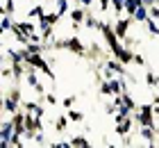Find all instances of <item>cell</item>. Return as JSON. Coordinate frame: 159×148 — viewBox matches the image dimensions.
Wrapping results in <instances>:
<instances>
[{
	"label": "cell",
	"instance_id": "obj_1",
	"mask_svg": "<svg viewBox=\"0 0 159 148\" xmlns=\"http://www.w3.org/2000/svg\"><path fill=\"white\" fill-rule=\"evenodd\" d=\"M155 118H157V114H155V103L139 105V109L134 112V121H136L139 128H141V125H157Z\"/></svg>",
	"mask_w": 159,
	"mask_h": 148
},
{
	"label": "cell",
	"instance_id": "obj_2",
	"mask_svg": "<svg viewBox=\"0 0 159 148\" xmlns=\"http://www.w3.org/2000/svg\"><path fill=\"white\" fill-rule=\"evenodd\" d=\"M66 50H68V53H73V55H77V57H86V46L80 41V36L75 32L70 36H66Z\"/></svg>",
	"mask_w": 159,
	"mask_h": 148
},
{
	"label": "cell",
	"instance_id": "obj_3",
	"mask_svg": "<svg viewBox=\"0 0 159 148\" xmlns=\"http://www.w3.org/2000/svg\"><path fill=\"white\" fill-rule=\"evenodd\" d=\"M136 109H139V105H136V100L129 96V91H123L120 93V105H118V112L123 114H134Z\"/></svg>",
	"mask_w": 159,
	"mask_h": 148
},
{
	"label": "cell",
	"instance_id": "obj_4",
	"mask_svg": "<svg viewBox=\"0 0 159 148\" xmlns=\"http://www.w3.org/2000/svg\"><path fill=\"white\" fill-rule=\"evenodd\" d=\"M111 55L116 57V59H120V62L125 64V66H127V64H134V50L129 48V46H125V43H120V46L114 50Z\"/></svg>",
	"mask_w": 159,
	"mask_h": 148
},
{
	"label": "cell",
	"instance_id": "obj_5",
	"mask_svg": "<svg viewBox=\"0 0 159 148\" xmlns=\"http://www.w3.org/2000/svg\"><path fill=\"white\" fill-rule=\"evenodd\" d=\"M134 23V18L132 16H127V18H123V16H116V21H114V30H116V34L120 36V41L127 36L129 32V25Z\"/></svg>",
	"mask_w": 159,
	"mask_h": 148
},
{
	"label": "cell",
	"instance_id": "obj_6",
	"mask_svg": "<svg viewBox=\"0 0 159 148\" xmlns=\"http://www.w3.org/2000/svg\"><path fill=\"white\" fill-rule=\"evenodd\" d=\"M134 114H127L125 118H123V121H118L116 123V135L118 137H123V135H129V132L134 130Z\"/></svg>",
	"mask_w": 159,
	"mask_h": 148
},
{
	"label": "cell",
	"instance_id": "obj_7",
	"mask_svg": "<svg viewBox=\"0 0 159 148\" xmlns=\"http://www.w3.org/2000/svg\"><path fill=\"white\" fill-rule=\"evenodd\" d=\"M86 14H89V9L86 7H75V9H70V21L73 23H80V25H84V18H86Z\"/></svg>",
	"mask_w": 159,
	"mask_h": 148
},
{
	"label": "cell",
	"instance_id": "obj_8",
	"mask_svg": "<svg viewBox=\"0 0 159 148\" xmlns=\"http://www.w3.org/2000/svg\"><path fill=\"white\" fill-rule=\"evenodd\" d=\"M14 27L20 30V32H25V34H32V32H37V25H34V21H14Z\"/></svg>",
	"mask_w": 159,
	"mask_h": 148
},
{
	"label": "cell",
	"instance_id": "obj_9",
	"mask_svg": "<svg viewBox=\"0 0 159 148\" xmlns=\"http://www.w3.org/2000/svg\"><path fill=\"white\" fill-rule=\"evenodd\" d=\"M20 109V103H16L14 98H9V96H5V100H2V112L5 114H16Z\"/></svg>",
	"mask_w": 159,
	"mask_h": 148
},
{
	"label": "cell",
	"instance_id": "obj_10",
	"mask_svg": "<svg viewBox=\"0 0 159 148\" xmlns=\"http://www.w3.org/2000/svg\"><path fill=\"white\" fill-rule=\"evenodd\" d=\"M132 18H134V23H146V21L150 18V7H146V5H141L139 9L134 12V16H132Z\"/></svg>",
	"mask_w": 159,
	"mask_h": 148
},
{
	"label": "cell",
	"instance_id": "obj_11",
	"mask_svg": "<svg viewBox=\"0 0 159 148\" xmlns=\"http://www.w3.org/2000/svg\"><path fill=\"white\" fill-rule=\"evenodd\" d=\"M43 16H46V7L43 5H34L27 9V18H32V21H41Z\"/></svg>",
	"mask_w": 159,
	"mask_h": 148
},
{
	"label": "cell",
	"instance_id": "obj_12",
	"mask_svg": "<svg viewBox=\"0 0 159 148\" xmlns=\"http://www.w3.org/2000/svg\"><path fill=\"white\" fill-rule=\"evenodd\" d=\"M59 18H61V14L59 12H46V16H43L41 21H39V23H48V25H57V23H59Z\"/></svg>",
	"mask_w": 159,
	"mask_h": 148
},
{
	"label": "cell",
	"instance_id": "obj_13",
	"mask_svg": "<svg viewBox=\"0 0 159 148\" xmlns=\"http://www.w3.org/2000/svg\"><path fill=\"white\" fill-rule=\"evenodd\" d=\"M100 23H102V21L96 18L91 12L86 14V18H84V27H86V30H100Z\"/></svg>",
	"mask_w": 159,
	"mask_h": 148
},
{
	"label": "cell",
	"instance_id": "obj_14",
	"mask_svg": "<svg viewBox=\"0 0 159 148\" xmlns=\"http://www.w3.org/2000/svg\"><path fill=\"white\" fill-rule=\"evenodd\" d=\"M143 27L148 30V34H150V36H159V21H155V18H148L146 23H143Z\"/></svg>",
	"mask_w": 159,
	"mask_h": 148
},
{
	"label": "cell",
	"instance_id": "obj_15",
	"mask_svg": "<svg viewBox=\"0 0 159 148\" xmlns=\"http://www.w3.org/2000/svg\"><path fill=\"white\" fill-rule=\"evenodd\" d=\"M11 27H14V18L9 14H2V18H0V30H2V34L11 32Z\"/></svg>",
	"mask_w": 159,
	"mask_h": 148
},
{
	"label": "cell",
	"instance_id": "obj_16",
	"mask_svg": "<svg viewBox=\"0 0 159 148\" xmlns=\"http://www.w3.org/2000/svg\"><path fill=\"white\" fill-rule=\"evenodd\" d=\"M143 2L141 0H125V16H134V12L139 9Z\"/></svg>",
	"mask_w": 159,
	"mask_h": 148
},
{
	"label": "cell",
	"instance_id": "obj_17",
	"mask_svg": "<svg viewBox=\"0 0 159 148\" xmlns=\"http://www.w3.org/2000/svg\"><path fill=\"white\" fill-rule=\"evenodd\" d=\"M14 135V125L11 121H5L2 123V128H0V139H5V141H9V137Z\"/></svg>",
	"mask_w": 159,
	"mask_h": 148
},
{
	"label": "cell",
	"instance_id": "obj_18",
	"mask_svg": "<svg viewBox=\"0 0 159 148\" xmlns=\"http://www.w3.org/2000/svg\"><path fill=\"white\" fill-rule=\"evenodd\" d=\"M25 82L30 84L32 89L39 84V75H37V69H27V73H25Z\"/></svg>",
	"mask_w": 159,
	"mask_h": 148
},
{
	"label": "cell",
	"instance_id": "obj_19",
	"mask_svg": "<svg viewBox=\"0 0 159 148\" xmlns=\"http://www.w3.org/2000/svg\"><path fill=\"white\" fill-rule=\"evenodd\" d=\"M70 144H73V148H89V139H86L84 135H80V137H70Z\"/></svg>",
	"mask_w": 159,
	"mask_h": 148
},
{
	"label": "cell",
	"instance_id": "obj_20",
	"mask_svg": "<svg viewBox=\"0 0 159 148\" xmlns=\"http://www.w3.org/2000/svg\"><path fill=\"white\" fill-rule=\"evenodd\" d=\"M68 123H70L68 114H66V116H59V118H57V121H55V130H57V132H66Z\"/></svg>",
	"mask_w": 159,
	"mask_h": 148
},
{
	"label": "cell",
	"instance_id": "obj_21",
	"mask_svg": "<svg viewBox=\"0 0 159 148\" xmlns=\"http://www.w3.org/2000/svg\"><path fill=\"white\" fill-rule=\"evenodd\" d=\"M5 96H9V98H14L16 103H23V91H20V89H18V82L14 84V87H11V89H9V91H7Z\"/></svg>",
	"mask_w": 159,
	"mask_h": 148
},
{
	"label": "cell",
	"instance_id": "obj_22",
	"mask_svg": "<svg viewBox=\"0 0 159 148\" xmlns=\"http://www.w3.org/2000/svg\"><path fill=\"white\" fill-rule=\"evenodd\" d=\"M66 114H68V118H70V123H82L84 121V114L80 112V109H66Z\"/></svg>",
	"mask_w": 159,
	"mask_h": 148
},
{
	"label": "cell",
	"instance_id": "obj_23",
	"mask_svg": "<svg viewBox=\"0 0 159 148\" xmlns=\"http://www.w3.org/2000/svg\"><path fill=\"white\" fill-rule=\"evenodd\" d=\"M146 84H148L150 89H157V87H159V75H157V73H152V71H148V73H146Z\"/></svg>",
	"mask_w": 159,
	"mask_h": 148
},
{
	"label": "cell",
	"instance_id": "obj_24",
	"mask_svg": "<svg viewBox=\"0 0 159 148\" xmlns=\"http://www.w3.org/2000/svg\"><path fill=\"white\" fill-rule=\"evenodd\" d=\"M2 14L14 16V14H16V0H5V2H2Z\"/></svg>",
	"mask_w": 159,
	"mask_h": 148
},
{
	"label": "cell",
	"instance_id": "obj_25",
	"mask_svg": "<svg viewBox=\"0 0 159 148\" xmlns=\"http://www.w3.org/2000/svg\"><path fill=\"white\" fill-rule=\"evenodd\" d=\"M39 105V100H23L20 103V109L23 112H27V114H34V107Z\"/></svg>",
	"mask_w": 159,
	"mask_h": 148
},
{
	"label": "cell",
	"instance_id": "obj_26",
	"mask_svg": "<svg viewBox=\"0 0 159 148\" xmlns=\"http://www.w3.org/2000/svg\"><path fill=\"white\" fill-rule=\"evenodd\" d=\"M55 9L61 14V16H66L68 14V0H55Z\"/></svg>",
	"mask_w": 159,
	"mask_h": 148
},
{
	"label": "cell",
	"instance_id": "obj_27",
	"mask_svg": "<svg viewBox=\"0 0 159 148\" xmlns=\"http://www.w3.org/2000/svg\"><path fill=\"white\" fill-rule=\"evenodd\" d=\"M111 9L116 16H120L123 12H125V0H111Z\"/></svg>",
	"mask_w": 159,
	"mask_h": 148
},
{
	"label": "cell",
	"instance_id": "obj_28",
	"mask_svg": "<svg viewBox=\"0 0 159 148\" xmlns=\"http://www.w3.org/2000/svg\"><path fill=\"white\" fill-rule=\"evenodd\" d=\"M43 100H46L48 105H52V107L57 105V103H59V100H57V96H55L52 91H46V96H43Z\"/></svg>",
	"mask_w": 159,
	"mask_h": 148
},
{
	"label": "cell",
	"instance_id": "obj_29",
	"mask_svg": "<svg viewBox=\"0 0 159 148\" xmlns=\"http://www.w3.org/2000/svg\"><path fill=\"white\" fill-rule=\"evenodd\" d=\"M75 100H77V98H75V96H66V98H64V100H61V107H66V109H70V107H73V105H75Z\"/></svg>",
	"mask_w": 159,
	"mask_h": 148
},
{
	"label": "cell",
	"instance_id": "obj_30",
	"mask_svg": "<svg viewBox=\"0 0 159 148\" xmlns=\"http://www.w3.org/2000/svg\"><path fill=\"white\" fill-rule=\"evenodd\" d=\"M98 7H100V12H107V9H111V0H98Z\"/></svg>",
	"mask_w": 159,
	"mask_h": 148
},
{
	"label": "cell",
	"instance_id": "obj_31",
	"mask_svg": "<svg viewBox=\"0 0 159 148\" xmlns=\"http://www.w3.org/2000/svg\"><path fill=\"white\" fill-rule=\"evenodd\" d=\"M134 64H136V66H146L148 62H146V57H143L141 53H134Z\"/></svg>",
	"mask_w": 159,
	"mask_h": 148
},
{
	"label": "cell",
	"instance_id": "obj_32",
	"mask_svg": "<svg viewBox=\"0 0 159 148\" xmlns=\"http://www.w3.org/2000/svg\"><path fill=\"white\" fill-rule=\"evenodd\" d=\"M43 103H46V100H43ZM43 103L39 100V105L34 107V116H41V118H43V114H46V107H43Z\"/></svg>",
	"mask_w": 159,
	"mask_h": 148
},
{
	"label": "cell",
	"instance_id": "obj_33",
	"mask_svg": "<svg viewBox=\"0 0 159 148\" xmlns=\"http://www.w3.org/2000/svg\"><path fill=\"white\" fill-rule=\"evenodd\" d=\"M43 141H46V137H43V130H39L37 135H34V146H41Z\"/></svg>",
	"mask_w": 159,
	"mask_h": 148
},
{
	"label": "cell",
	"instance_id": "obj_34",
	"mask_svg": "<svg viewBox=\"0 0 159 148\" xmlns=\"http://www.w3.org/2000/svg\"><path fill=\"white\" fill-rule=\"evenodd\" d=\"M150 18H155V21H159V2L150 7Z\"/></svg>",
	"mask_w": 159,
	"mask_h": 148
},
{
	"label": "cell",
	"instance_id": "obj_35",
	"mask_svg": "<svg viewBox=\"0 0 159 148\" xmlns=\"http://www.w3.org/2000/svg\"><path fill=\"white\" fill-rule=\"evenodd\" d=\"M123 43H125V46H136V39H132V36H125V39H123Z\"/></svg>",
	"mask_w": 159,
	"mask_h": 148
},
{
	"label": "cell",
	"instance_id": "obj_36",
	"mask_svg": "<svg viewBox=\"0 0 159 148\" xmlns=\"http://www.w3.org/2000/svg\"><path fill=\"white\" fill-rule=\"evenodd\" d=\"M77 2H80V5H82V7H86V9H89V7L93 5V0H77Z\"/></svg>",
	"mask_w": 159,
	"mask_h": 148
},
{
	"label": "cell",
	"instance_id": "obj_37",
	"mask_svg": "<svg viewBox=\"0 0 159 148\" xmlns=\"http://www.w3.org/2000/svg\"><path fill=\"white\" fill-rule=\"evenodd\" d=\"M152 103H155V105H159V93H155V96H152Z\"/></svg>",
	"mask_w": 159,
	"mask_h": 148
},
{
	"label": "cell",
	"instance_id": "obj_38",
	"mask_svg": "<svg viewBox=\"0 0 159 148\" xmlns=\"http://www.w3.org/2000/svg\"><path fill=\"white\" fill-rule=\"evenodd\" d=\"M157 135H159V125H157Z\"/></svg>",
	"mask_w": 159,
	"mask_h": 148
}]
</instances>
